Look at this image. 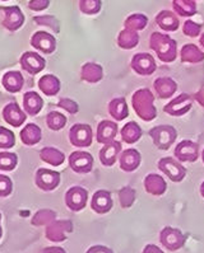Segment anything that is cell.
<instances>
[{
    "label": "cell",
    "mask_w": 204,
    "mask_h": 253,
    "mask_svg": "<svg viewBox=\"0 0 204 253\" xmlns=\"http://www.w3.org/2000/svg\"><path fill=\"white\" fill-rule=\"evenodd\" d=\"M132 106L137 116L146 122L156 119L157 108L154 106V95L148 88L135 90L132 95Z\"/></svg>",
    "instance_id": "obj_1"
},
{
    "label": "cell",
    "mask_w": 204,
    "mask_h": 253,
    "mask_svg": "<svg viewBox=\"0 0 204 253\" xmlns=\"http://www.w3.org/2000/svg\"><path fill=\"white\" fill-rule=\"evenodd\" d=\"M150 47L162 63H174L177 57V42L161 32H153L150 37Z\"/></svg>",
    "instance_id": "obj_2"
},
{
    "label": "cell",
    "mask_w": 204,
    "mask_h": 253,
    "mask_svg": "<svg viewBox=\"0 0 204 253\" xmlns=\"http://www.w3.org/2000/svg\"><path fill=\"white\" fill-rule=\"evenodd\" d=\"M150 136L159 150H168L177 139L176 128L171 125H158L150 130Z\"/></svg>",
    "instance_id": "obj_3"
},
{
    "label": "cell",
    "mask_w": 204,
    "mask_h": 253,
    "mask_svg": "<svg viewBox=\"0 0 204 253\" xmlns=\"http://www.w3.org/2000/svg\"><path fill=\"white\" fill-rule=\"evenodd\" d=\"M157 167L172 182H181L186 176L185 167H183V164L172 157H165L159 159Z\"/></svg>",
    "instance_id": "obj_4"
},
{
    "label": "cell",
    "mask_w": 204,
    "mask_h": 253,
    "mask_svg": "<svg viewBox=\"0 0 204 253\" xmlns=\"http://www.w3.org/2000/svg\"><path fill=\"white\" fill-rule=\"evenodd\" d=\"M69 141L77 148H88L93 141L92 127L87 124H75L69 130Z\"/></svg>",
    "instance_id": "obj_5"
},
{
    "label": "cell",
    "mask_w": 204,
    "mask_h": 253,
    "mask_svg": "<svg viewBox=\"0 0 204 253\" xmlns=\"http://www.w3.org/2000/svg\"><path fill=\"white\" fill-rule=\"evenodd\" d=\"M159 242L163 247L174 252V251L180 250L185 246L186 238L185 235L181 233V230L172 228V226H165L159 233Z\"/></svg>",
    "instance_id": "obj_6"
},
{
    "label": "cell",
    "mask_w": 204,
    "mask_h": 253,
    "mask_svg": "<svg viewBox=\"0 0 204 253\" xmlns=\"http://www.w3.org/2000/svg\"><path fill=\"white\" fill-rule=\"evenodd\" d=\"M193 102H194V98H193L192 95L188 94V93H181V94L175 97L174 99H171L166 104L165 107H163V112L174 117L184 116L185 113L190 111Z\"/></svg>",
    "instance_id": "obj_7"
},
{
    "label": "cell",
    "mask_w": 204,
    "mask_h": 253,
    "mask_svg": "<svg viewBox=\"0 0 204 253\" xmlns=\"http://www.w3.org/2000/svg\"><path fill=\"white\" fill-rule=\"evenodd\" d=\"M130 66L134 70V73H137L138 75H142V77L152 75L157 69L154 57L152 55L147 54V52H138V54H135L132 57Z\"/></svg>",
    "instance_id": "obj_8"
},
{
    "label": "cell",
    "mask_w": 204,
    "mask_h": 253,
    "mask_svg": "<svg viewBox=\"0 0 204 253\" xmlns=\"http://www.w3.org/2000/svg\"><path fill=\"white\" fill-rule=\"evenodd\" d=\"M93 157L88 152L84 150H77L69 155V167L75 173L86 174L90 173L93 168Z\"/></svg>",
    "instance_id": "obj_9"
},
{
    "label": "cell",
    "mask_w": 204,
    "mask_h": 253,
    "mask_svg": "<svg viewBox=\"0 0 204 253\" xmlns=\"http://www.w3.org/2000/svg\"><path fill=\"white\" fill-rule=\"evenodd\" d=\"M88 201V192L81 186L69 188L65 194V204L72 211H81L86 208Z\"/></svg>",
    "instance_id": "obj_10"
},
{
    "label": "cell",
    "mask_w": 204,
    "mask_h": 253,
    "mask_svg": "<svg viewBox=\"0 0 204 253\" xmlns=\"http://www.w3.org/2000/svg\"><path fill=\"white\" fill-rule=\"evenodd\" d=\"M174 155L179 162L194 163L199 158V145L192 140H183L175 146Z\"/></svg>",
    "instance_id": "obj_11"
},
{
    "label": "cell",
    "mask_w": 204,
    "mask_h": 253,
    "mask_svg": "<svg viewBox=\"0 0 204 253\" xmlns=\"http://www.w3.org/2000/svg\"><path fill=\"white\" fill-rule=\"evenodd\" d=\"M60 183V173L48 168H40L36 172V185L42 191H52Z\"/></svg>",
    "instance_id": "obj_12"
},
{
    "label": "cell",
    "mask_w": 204,
    "mask_h": 253,
    "mask_svg": "<svg viewBox=\"0 0 204 253\" xmlns=\"http://www.w3.org/2000/svg\"><path fill=\"white\" fill-rule=\"evenodd\" d=\"M73 232V223L70 220H55L46 228V237L49 241L63 242L66 234Z\"/></svg>",
    "instance_id": "obj_13"
},
{
    "label": "cell",
    "mask_w": 204,
    "mask_h": 253,
    "mask_svg": "<svg viewBox=\"0 0 204 253\" xmlns=\"http://www.w3.org/2000/svg\"><path fill=\"white\" fill-rule=\"evenodd\" d=\"M117 132H119V127H117L116 122L110 121V120H103L97 126V143L103 144V145H106L108 143H112V141H115V137H116Z\"/></svg>",
    "instance_id": "obj_14"
},
{
    "label": "cell",
    "mask_w": 204,
    "mask_h": 253,
    "mask_svg": "<svg viewBox=\"0 0 204 253\" xmlns=\"http://www.w3.org/2000/svg\"><path fill=\"white\" fill-rule=\"evenodd\" d=\"M114 206L112 197L110 191L99 190L93 194L92 201H91V209L97 214H107Z\"/></svg>",
    "instance_id": "obj_15"
},
{
    "label": "cell",
    "mask_w": 204,
    "mask_h": 253,
    "mask_svg": "<svg viewBox=\"0 0 204 253\" xmlns=\"http://www.w3.org/2000/svg\"><path fill=\"white\" fill-rule=\"evenodd\" d=\"M121 143L120 141H112V143H108L106 145L102 146V149L100 150V162L101 164H103L105 167H112L115 163H116L117 158L120 157L121 154Z\"/></svg>",
    "instance_id": "obj_16"
},
{
    "label": "cell",
    "mask_w": 204,
    "mask_h": 253,
    "mask_svg": "<svg viewBox=\"0 0 204 253\" xmlns=\"http://www.w3.org/2000/svg\"><path fill=\"white\" fill-rule=\"evenodd\" d=\"M31 43L35 48L44 54H52L56 48V40L48 32H36L31 39Z\"/></svg>",
    "instance_id": "obj_17"
},
{
    "label": "cell",
    "mask_w": 204,
    "mask_h": 253,
    "mask_svg": "<svg viewBox=\"0 0 204 253\" xmlns=\"http://www.w3.org/2000/svg\"><path fill=\"white\" fill-rule=\"evenodd\" d=\"M142 162L141 153L137 149H125L121 152L120 157H119V163H120V168L124 172H134L138 169Z\"/></svg>",
    "instance_id": "obj_18"
},
{
    "label": "cell",
    "mask_w": 204,
    "mask_h": 253,
    "mask_svg": "<svg viewBox=\"0 0 204 253\" xmlns=\"http://www.w3.org/2000/svg\"><path fill=\"white\" fill-rule=\"evenodd\" d=\"M45 59L36 52H26L21 57L22 68L31 75H35L45 69Z\"/></svg>",
    "instance_id": "obj_19"
},
{
    "label": "cell",
    "mask_w": 204,
    "mask_h": 253,
    "mask_svg": "<svg viewBox=\"0 0 204 253\" xmlns=\"http://www.w3.org/2000/svg\"><path fill=\"white\" fill-rule=\"evenodd\" d=\"M153 88L158 98H171L177 90V83L170 77H159L153 83Z\"/></svg>",
    "instance_id": "obj_20"
},
{
    "label": "cell",
    "mask_w": 204,
    "mask_h": 253,
    "mask_svg": "<svg viewBox=\"0 0 204 253\" xmlns=\"http://www.w3.org/2000/svg\"><path fill=\"white\" fill-rule=\"evenodd\" d=\"M144 190L152 196H162L167 190V183L162 176H159L157 173H150L144 178Z\"/></svg>",
    "instance_id": "obj_21"
},
{
    "label": "cell",
    "mask_w": 204,
    "mask_h": 253,
    "mask_svg": "<svg viewBox=\"0 0 204 253\" xmlns=\"http://www.w3.org/2000/svg\"><path fill=\"white\" fill-rule=\"evenodd\" d=\"M156 24L165 32H175L180 27V21L174 12L161 10L156 15Z\"/></svg>",
    "instance_id": "obj_22"
},
{
    "label": "cell",
    "mask_w": 204,
    "mask_h": 253,
    "mask_svg": "<svg viewBox=\"0 0 204 253\" xmlns=\"http://www.w3.org/2000/svg\"><path fill=\"white\" fill-rule=\"evenodd\" d=\"M81 78L87 83H99L103 78V69L96 63H86L81 69Z\"/></svg>",
    "instance_id": "obj_23"
},
{
    "label": "cell",
    "mask_w": 204,
    "mask_h": 253,
    "mask_svg": "<svg viewBox=\"0 0 204 253\" xmlns=\"http://www.w3.org/2000/svg\"><path fill=\"white\" fill-rule=\"evenodd\" d=\"M181 63L199 64L204 60V52L194 43H186L180 50Z\"/></svg>",
    "instance_id": "obj_24"
},
{
    "label": "cell",
    "mask_w": 204,
    "mask_h": 253,
    "mask_svg": "<svg viewBox=\"0 0 204 253\" xmlns=\"http://www.w3.org/2000/svg\"><path fill=\"white\" fill-rule=\"evenodd\" d=\"M1 10L5 12V18H4L3 24L4 27L10 31H15L23 24L24 17L18 6H9V8H1Z\"/></svg>",
    "instance_id": "obj_25"
},
{
    "label": "cell",
    "mask_w": 204,
    "mask_h": 253,
    "mask_svg": "<svg viewBox=\"0 0 204 253\" xmlns=\"http://www.w3.org/2000/svg\"><path fill=\"white\" fill-rule=\"evenodd\" d=\"M3 116L4 120L14 127H19L26 121V115L22 112L18 104L14 102L6 104V107L3 110Z\"/></svg>",
    "instance_id": "obj_26"
},
{
    "label": "cell",
    "mask_w": 204,
    "mask_h": 253,
    "mask_svg": "<svg viewBox=\"0 0 204 253\" xmlns=\"http://www.w3.org/2000/svg\"><path fill=\"white\" fill-rule=\"evenodd\" d=\"M108 113L116 121H124L126 117L129 116V108L126 99L123 97H117L110 101L108 103Z\"/></svg>",
    "instance_id": "obj_27"
},
{
    "label": "cell",
    "mask_w": 204,
    "mask_h": 253,
    "mask_svg": "<svg viewBox=\"0 0 204 253\" xmlns=\"http://www.w3.org/2000/svg\"><path fill=\"white\" fill-rule=\"evenodd\" d=\"M143 135L141 126L134 121L126 122L123 128L120 130L121 140L125 144H135Z\"/></svg>",
    "instance_id": "obj_28"
},
{
    "label": "cell",
    "mask_w": 204,
    "mask_h": 253,
    "mask_svg": "<svg viewBox=\"0 0 204 253\" xmlns=\"http://www.w3.org/2000/svg\"><path fill=\"white\" fill-rule=\"evenodd\" d=\"M44 101L36 92H27L23 97V107L31 116H36L42 110Z\"/></svg>",
    "instance_id": "obj_29"
},
{
    "label": "cell",
    "mask_w": 204,
    "mask_h": 253,
    "mask_svg": "<svg viewBox=\"0 0 204 253\" xmlns=\"http://www.w3.org/2000/svg\"><path fill=\"white\" fill-rule=\"evenodd\" d=\"M139 43V35L138 32L130 30H123L119 36H117V46L123 50H132L137 47Z\"/></svg>",
    "instance_id": "obj_30"
},
{
    "label": "cell",
    "mask_w": 204,
    "mask_h": 253,
    "mask_svg": "<svg viewBox=\"0 0 204 253\" xmlns=\"http://www.w3.org/2000/svg\"><path fill=\"white\" fill-rule=\"evenodd\" d=\"M40 89L46 95H56L60 90V81L55 75H44L39 82Z\"/></svg>",
    "instance_id": "obj_31"
},
{
    "label": "cell",
    "mask_w": 204,
    "mask_h": 253,
    "mask_svg": "<svg viewBox=\"0 0 204 253\" xmlns=\"http://www.w3.org/2000/svg\"><path fill=\"white\" fill-rule=\"evenodd\" d=\"M40 158L41 161H44L45 163L50 164L52 167H57V166H61L65 161V155L60 152V150L55 149V148H44V149L40 152Z\"/></svg>",
    "instance_id": "obj_32"
},
{
    "label": "cell",
    "mask_w": 204,
    "mask_h": 253,
    "mask_svg": "<svg viewBox=\"0 0 204 253\" xmlns=\"http://www.w3.org/2000/svg\"><path fill=\"white\" fill-rule=\"evenodd\" d=\"M172 8H174L175 14H179L180 17H193L197 14V1L194 0H174L172 1Z\"/></svg>",
    "instance_id": "obj_33"
},
{
    "label": "cell",
    "mask_w": 204,
    "mask_h": 253,
    "mask_svg": "<svg viewBox=\"0 0 204 253\" xmlns=\"http://www.w3.org/2000/svg\"><path fill=\"white\" fill-rule=\"evenodd\" d=\"M3 85L8 92L17 93L23 86V78L19 72H8L3 77Z\"/></svg>",
    "instance_id": "obj_34"
},
{
    "label": "cell",
    "mask_w": 204,
    "mask_h": 253,
    "mask_svg": "<svg viewBox=\"0 0 204 253\" xmlns=\"http://www.w3.org/2000/svg\"><path fill=\"white\" fill-rule=\"evenodd\" d=\"M41 128L35 124H28L21 131L22 143L26 145H35L41 140Z\"/></svg>",
    "instance_id": "obj_35"
},
{
    "label": "cell",
    "mask_w": 204,
    "mask_h": 253,
    "mask_svg": "<svg viewBox=\"0 0 204 253\" xmlns=\"http://www.w3.org/2000/svg\"><path fill=\"white\" fill-rule=\"evenodd\" d=\"M148 24V18L147 15L142 14V13H134V14H130L128 18L124 22V26H125L126 30L134 31V32H138V31H143L144 28L147 27Z\"/></svg>",
    "instance_id": "obj_36"
},
{
    "label": "cell",
    "mask_w": 204,
    "mask_h": 253,
    "mask_svg": "<svg viewBox=\"0 0 204 253\" xmlns=\"http://www.w3.org/2000/svg\"><path fill=\"white\" fill-rule=\"evenodd\" d=\"M117 196H119V203H120L121 208L123 209H129L132 208L133 204L135 203V196H137V192L133 187L130 186H124L119 190L117 192Z\"/></svg>",
    "instance_id": "obj_37"
},
{
    "label": "cell",
    "mask_w": 204,
    "mask_h": 253,
    "mask_svg": "<svg viewBox=\"0 0 204 253\" xmlns=\"http://www.w3.org/2000/svg\"><path fill=\"white\" fill-rule=\"evenodd\" d=\"M66 117L63 113L57 112V111H52L46 116V125L49 126L50 130L52 131H59L65 126Z\"/></svg>",
    "instance_id": "obj_38"
},
{
    "label": "cell",
    "mask_w": 204,
    "mask_h": 253,
    "mask_svg": "<svg viewBox=\"0 0 204 253\" xmlns=\"http://www.w3.org/2000/svg\"><path fill=\"white\" fill-rule=\"evenodd\" d=\"M102 8L101 0H81L79 1V9L82 13L88 15L97 14Z\"/></svg>",
    "instance_id": "obj_39"
},
{
    "label": "cell",
    "mask_w": 204,
    "mask_h": 253,
    "mask_svg": "<svg viewBox=\"0 0 204 253\" xmlns=\"http://www.w3.org/2000/svg\"><path fill=\"white\" fill-rule=\"evenodd\" d=\"M33 21L36 22L39 26H45L52 30V32L59 33L60 32V23L55 18L54 15H40V17H35Z\"/></svg>",
    "instance_id": "obj_40"
},
{
    "label": "cell",
    "mask_w": 204,
    "mask_h": 253,
    "mask_svg": "<svg viewBox=\"0 0 204 253\" xmlns=\"http://www.w3.org/2000/svg\"><path fill=\"white\" fill-rule=\"evenodd\" d=\"M55 217H56V214L52 210H41L35 215L32 223L35 225H45V224L50 225L52 221H55Z\"/></svg>",
    "instance_id": "obj_41"
},
{
    "label": "cell",
    "mask_w": 204,
    "mask_h": 253,
    "mask_svg": "<svg viewBox=\"0 0 204 253\" xmlns=\"http://www.w3.org/2000/svg\"><path fill=\"white\" fill-rule=\"evenodd\" d=\"M17 155L13 153H0V169L13 170L17 166Z\"/></svg>",
    "instance_id": "obj_42"
},
{
    "label": "cell",
    "mask_w": 204,
    "mask_h": 253,
    "mask_svg": "<svg viewBox=\"0 0 204 253\" xmlns=\"http://www.w3.org/2000/svg\"><path fill=\"white\" fill-rule=\"evenodd\" d=\"M15 143L14 134L8 128L0 127V149H8L12 148Z\"/></svg>",
    "instance_id": "obj_43"
},
{
    "label": "cell",
    "mask_w": 204,
    "mask_h": 253,
    "mask_svg": "<svg viewBox=\"0 0 204 253\" xmlns=\"http://www.w3.org/2000/svg\"><path fill=\"white\" fill-rule=\"evenodd\" d=\"M183 32L185 36L194 39V37H198L199 35H201L202 26L197 23V22L192 21V19H188V21H185V23L183 24Z\"/></svg>",
    "instance_id": "obj_44"
},
{
    "label": "cell",
    "mask_w": 204,
    "mask_h": 253,
    "mask_svg": "<svg viewBox=\"0 0 204 253\" xmlns=\"http://www.w3.org/2000/svg\"><path fill=\"white\" fill-rule=\"evenodd\" d=\"M57 107L63 108V110H65L68 113H72V115H74V113H77L79 111L78 103L69 98L60 99L59 103H57Z\"/></svg>",
    "instance_id": "obj_45"
},
{
    "label": "cell",
    "mask_w": 204,
    "mask_h": 253,
    "mask_svg": "<svg viewBox=\"0 0 204 253\" xmlns=\"http://www.w3.org/2000/svg\"><path fill=\"white\" fill-rule=\"evenodd\" d=\"M12 192V182L6 176L0 174V196H8Z\"/></svg>",
    "instance_id": "obj_46"
},
{
    "label": "cell",
    "mask_w": 204,
    "mask_h": 253,
    "mask_svg": "<svg viewBox=\"0 0 204 253\" xmlns=\"http://www.w3.org/2000/svg\"><path fill=\"white\" fill-rule=\"evenodd\" d=\"M50 4L49 0H33V1H30L28 4V8L32 10H36V12H40L42 9H46Z\"/></svg>",
    "instance_id": "obj_47"
},
{
    "label": "cell",
    "mask_w": 204,
    "mask_h": 253,
    "mask_svg": "<svg viewBox=\"0 0 204 253\" xmlns=\"http://www.w3.org/2000/svg\"><path fill=\"white\" fill-rule=\"evenodd\" d=\"M86 253H114V251L111 248L106 247V246H100V244H97V246H92V247L88 248Z\"/></svg>",
    "instance_id": "obj_48"
},
{
    "label": "cell",
    "mask_w": 204,
    "mask_h": 253,
    "mask_svg": "<svg viewBox=\"0 0 204 253\" xmlns=\"http://www.w3.org/2000/svg\"><path fill=\"white\" fill-rule=\"evenodd\" d=\"M193 98H194L195 102H198V104L201 106V107L204 108V86H202L201 89L195 93Z\"/></svg>",
    "instance_id": "obj_49"
},
{
    "label": "cell",
    "mask_w": 204,
    "mask_h": 253,
    "mask_svg": "<svg viewBox=\"0 0 204 253\" xmlns=\"http://www.w3.org/2000/svg\"><path fill=\"white\" fill-rule=\"evenodd\" d=\"M142 253H165V252H163L159 247L154 246V244H147V246L143 248V252Z\"/></svg>",
    "instance_id": "obj_50"
},
{
    "label": "cell",
    "mask_w": 204,
    "mask_h": 253,
    "mask_svg": "<svg viewBox=\"0 0 204 253\" xmlns=\"http://www.w3.org/2000/svg\"><path fill=\"white\" fill-rule=\"evenodd\" d=\"M42 253H65V251L60 247H49L42 251Z\"/></svg>",
    "instance_id": "obj_51"
},
{
    "label": "cell",
    "mask_w": 204,
    "mask_h": 253,
    "mask_svg": "<svg viewBox=\"0 0 204 253\" xmlns=\"http://www.w3.org/2000/svg\"><path fill=\"white\" fill-rule=\"evenodd\" d=\"M199 45L204 48V33H202L201 37H199Z\"/></svg>",
    "instance_id": "obj_52"
},
{
    "label": "cell",
    "mask_w": 204,
    "mask_h": 253,
    "mask_svg": "<svg viewBox=\"0 0 204 253\" xmlns=\"http://www.w3.org/2000/svg\"><path fill=\"white\" fill-rule=\"evenodd\" d=\"M201 195H202V197L204 199V181L202 182V185H201Z\"/></svg>",
    "instance_id": "obj_53"
},
{
    "label": "cell",
    "mask_w": 204,
    "mask_h": 253,
    "mask_svg": "<svg viewBox=\"0 0 204 253\" xmlns=\"http://www.w3.org/2000/svg\"><path fill=\"white\" fill-rule=\"evenodd\" d=\"M202 161H203V163H204V149H203V152H202Z\"/></svg>",
    "instance_id": "obj_54"
}]
</instances>
